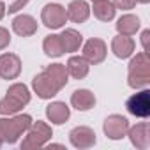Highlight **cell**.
<instances>
[{"label": "cell", "instance_id": "1", "mask_svg": "<svg viewBox=\"0 0 150 150\" xmlns=\"http://www.w3.org/2000/svg\"><path fill=\"white\" fill-rule=\"evenodd\" d=\"M69 81V74L64 64H51L46 65L42 72L32 80V88L39 99H51L55 97Z\"/></svg>", "mask_w": 150, "mask_h": 150}, {"label": "cell", "instance_id": "2", "mask_svg": "<svg viewBox=\"0 0 150 150\" xmlns=\"http://www.w3.org/2000/svg\"><path fill=\"white\" fill-rule=\"evenodd\" d=\"M32 125V117L23 115H7L6 118H0V139L2 143H16Z\"/></svg>", "mask_w": 150, "mask_h": 150}, {"label": "cell", "instance_id": "3", "mask_svg": "<svg viewBox=\"0 0 150 150\" xmlns=\"http://www.w3.org/2000/svg\"><path fill=\"white\" fill-rule=\"evenodd\" d=\"M148 83H150V58L146 51H139L129 62L127 85L134 90H139L145 88Z\"/></svg>", "mask_w": 150, "mask_h": 150}, {"label": "cell", "instance_id": "4", "mask_svg": "<svg viewBox=\"0 0 150 150\" xmlns=\"http://www.w3.org/2000/svg\"><path fill=\"white\" fill-rule=\"evenodd\" d=\"M30 103V90L23 83H14L7 88L4 99L0 101V115H16Z\"/></svg>", "mask_w": 150, "mask_h": 150}, {"label": "cell", "instance_id": "5", "mask_svg": "<svg viewBox=\"0 0 150 150\" xmlns=\"http://www.w3.org/2000/svg\"><path fill=\"white\" fill-rule=\"evenodd\" d=\"M51 136H53V131H51V127L46 122H42V120L32 122V125L27 131V136L21 141V150L46 146V143L51 139Z\"/></svg>", "mask_w": 150, "mask_h": 150}, {"label": "cell", "instance_id": "6", "mask_svg": "<svg viewBox=\"0 0 150 150\" xmlns=\"http://www.w3.org/2000/svg\"><path fill=\"white\" fill-rule=\"evenodd\" d=\"M125 110L138 118H148L150 117V90L141 88L138 94H132L125 101Z\"/></svg>", "mask_w": 150, "mask_h": 150}, {"label": "cell", "instance_id": "7", "mask_svg": "<svg viewBox=\"0 0 150 150\" xmlns=\"http://www.w3.org/2000/svg\"><path fill=\"white\" fill-rule=\"evenodd\" d=\"M41 21L50 30L62 28L65 25V21H67L65 7H62L60 4H46L42 7V11H41Z\"/></svg>", "mask_w": 150, "mask_h": 150}, {"label": "cell", "instance_id": "8", "mask_svg": "<svg viewBox=\"0 0 150 150\" xmlns=\"http://www.w3.org/2000/svg\"><path fill=\"white\" fill-rule=\"evenodd\" d=\"M108 55V48L106 42L99 37H92L83 44V58L90 64V65H97L101 62H104Z\"/></svg>", "mask_w": 150, "mask_h": 150}, {"label": "cell", "instance_id": "9", "mask_svg": "<svg viewBox=\"0 0 150 150\" xmlns=\"http://www.w3.org/2000/svg\"><path fill=\"white\" fill-rule=\"evenodd\" d=\"M69 141L74 148H80V150H85V148H90L96 145L97 138H96V132L94 129L87 127V125H78L74 127L71 132H69Z\"/></svg>", "mask_w": 150, "mask_h": 150}, {"label": "cell", "instance_id": "10", "mask_svg": "<svg viewBox=\"0 0 150 150\" xmlns=\"http://www.w3.org/2000/svg\"><path fill=\"white\" fill-rule=\"evenodd\" d=\"M127 129H129V120L122 115H110L104 124H103V131L104 134L110 138V139H122L125 134H127Z\"/></svg>", "mask_w": 150, "mask_h": 150}, {"label": "cell", "instance_id": "11", "mask_svg": "<svg viewBox=\"0 0 150 150\" xmlns=\"http://www.w3.org/2000/svg\"><path fill=\"white\" fill-rule=\"evenodd\" d=\"M21 72V60L14 53L0 55V78L2 80H16Z\"/></svg>", "mask_w": 150, "mask_h": 150}, {"label": "cell", "instance_id": "12", "mask_svg": "<svg viewBox=\"0 0 150 150\" xmlns=\"http://www.w3.org/2000/svg\"><path fill=\"white\" fill-rule=\"evenodd\" d=\"M132 146H136L138 150H146L150 146V132H148V122H139L132 127L127 129V134Z\"/></svg>", "mask_w": 150, "mask_h": 150}, {"label": "cell", "instance_id": "13", "mask_svg": "<svg viewBox=\"0 0 150 150\" xmlns=\"http://www.w3.org/2000/svg\"><path fill=\"white\" fill-rule=\"evenodd\" d=\"M65 14L72 23H85L90 16V6L87 0H72L65 9Z\"/></svg>", "mask_w": 150, "mask_h": 150}, {"label": "cell", "instance_id": "14", "mask_svg": "<svg viewBox=\"0 0 150 150\" xmlns=\"http://www.w3.org/2000/svg\"><path fill=\"white\" fill-rule=\"evenodd\" d=\"M134 48H136V42L131 35H117L113 37L111 41V51L117 58H129L132 53H134Z\"/></svg>", "mask_w": 150, "mask_h": 150}, {"label": "cell", "instance_id": "15", "mask_svg": "<svg viewBox=\"0 0 150 150\" xmlns=\"http://www.w3.org/2000/svg\"><path fill=\"white\" fill-rule=\"evenodd\" d=\"M46 117H48V120H50L51 124L62 125V124H65V122L69 120V117H71V108H69L65 103H62V101L50 103V104L46 106Z\"/></svg>", "mask_w": 150, "mask_h": 150}, {"label": "cell", "instance_id": "16", "mask_svg": "<svg viewBox=\"0 0 150 150\" xmlns=\"http://www.w3.org/2000/svg\"><path fill=\"white\" fill-rule=\"evenodd\" d=\"M13 30L21 37H30L37 32V21L30 14H18L13 20Z\"/></svg>", "mask_w": 150, "mask_h": 150}, {"label": "cell", "instance_id": "17", "mask_svg": "<svg viewBox=\"0 0 150 150\" xmlns=\"http://www.w3.org/2000/svg\"><path fill=\"white\" fill-rule=\"evenodd\" d=\"M67 74L69 76H72L74 80H83L87 78V74L90 71V64L83 58V55H74L67 60Z\"/></svg>", "mask_w": 150, "mask_h": 150}, {"label": "cell", "instance_id": "18", "mask_svg": "<svg viewBox=\"0 0 150 150\" xmlns=\"http://www.w3.org/2000/svg\"><path fill=\"white\" fill-rule=\"evenodd\" d=\"M71 104L78 111H88V110H92L96 106V96L87 88L74 90L72 96H71Z\"/></svg>", "mask_w": 150, "mask_h": 150}, {"label": "cell", "instance_id": "19", "mask_svg": "<svg viewBox=\"0 0 150 150\" xmlns=\"http://www.w3.org/2000/svg\"><path fill=\"white\" fill-rule=\"evenodd\" d=\"M60 39H62V46H64V51L65 53H74L78 51L80 46L83 44V35L74 30V28H65L62 34H58Z\"/></svg>", "mask_w": 150, "mask_h": 150}, {"label": "cell", "instance_id": "20", "mask_svg": "<svg viewBox=\"0 0 150 150\" xmlns=\"http://www.w3.org/2000/svg\"><path fill=\"white\" fill-rule=\"evenodd\" d=\"M117 32L120 34V35H134L138 30H139V27H141V21H139V18L138 16H134V14H124V16H120L118 20H117Z\"/></svg>", "mask_w": 150, "mask_h": 150}, {"label": "cell", "instance_id": "21", "mask_svg": "<svg viewBox=\"0 0 150 150\" xmlns=\"http://www.w3.org/2000/svg\"><path fill=\"white\" fill-rule=\"evenodd\" d=\"M90 11H94V16L99 21H111L115 18V6L110 0H94V6L90 7Z\"/></svg>", "mask_w": 150, "mask_h": 150}, {"label": "cell", "instance_id": "22", "mask_svg": "<svg viewBox=\"0 0 150 150\" xmlns=\"http://www.w3.org/2000/svg\"><path fill=\"white\" fill-rule=\"evenodd\" d=\"M42 50H44V53H46L48 57H51V58H58V57H62V55L65 53V51H64V46H62V39H60L58 34H50V35H46L44 41H42Z\"/></svg>", "mask_w": 150, "mask_h": 150}, {"label": "cell", "instance_id": "23", "mask_svg": "<svg viewBox=\"0 0 150 150\" xmlns=\"http://www.w3.org/2000/svg\"><path fill=\"white\" fill-rule=\"evenodd\" d=\"M136 4H138L136 0H113L115 9H122V11H129V9H132Z\"/></svg>", "mask_w": 150, "mask_h": 150}, {"label": "cell", "instance_id": "24", "mask_svg": "<svg viewBox=\"0 0 150 150\" xmlns=\"http://www.w3.org/2000/svg\"><path fill=\"white\" fill-rule=\"evenodd\" d=\"M11 44V34L7 28L0 27V50H6L7 46Z\"/></svg>", "mask_w": 150, "mask_h": 150}, {"label": "cell", "instance_id": "25", "mask_svg": "<svg viewBox=\"0 0 150 150\" xmlns=\"http://www.w3.org/2000/svg\"><path fill=\"white\" fill-rule=\"evenodd\" d=\"M30 2V0H14V2L9 6V9H7V13L9 14H14V13H18V11H21L27 4Z\"/></svg>", "mask_w": 150, "mask_h": 150}, {"label": "cell", "instance_id": "26", "mask_svg": "<svg viewBox=\"0 0 150 150\" xmlns=\"http://www.w3.org/2000/svg\"><path fill=\"white\" fill-rule=\"evenodd\" d=\"M148 39H150V30H143L141 32V46H143V51L148 53Z\"/></svg>", "mask_w": 150, "mask_h": 150}, {"label": "cell", "instance_id": "27", "mask_svg": "<svg viewBox=\"0 0 150 150\" xmlns=\"http://www.w3.org/2000/svg\"><path fill=\"white\" fill-rule=\"evenodd\" d=\"M6 13H7V7H6V4L2 2V0H0V20L6 16Z\"/></svg>", "mask_w": 150, "mask_h": 150}, {"label": "cell", "instance_id": "28", "mask_svg": "<svg viewBox=\"0 0 150 150\" xmlns=\"http://www.w3.org/2000/svg\"><path fill=\"white\" fill-rule=\"evenodd\" d=\"M136 2H139V4H148L150 0H136Z\"/></svg>", "mask_w": 150, "mask_h": 150}, {"label": "cell", "instance_id": "29", "mask_svg": "<svg viewBox=\"0 0 150 150\" xmlns=\"http://www.w3.org/2000/svg\"><path fill=\"white\" fill-rule=\"evenodd\" d=\"M2 145H4V143H2V139H0V148H2Z\"/></svg>", "mask_w": 150, "mask_h": 150}, {"label": "cell", "instance_id": "30", "mask_svg": "<svg viewBox=\"0 0 150 150\" xmlns=\"http://www.w3.org/2000/svg\"><path fill=\"white\" fill-rule=\"evenodd\" d=\"M92 2H94V0H92Z\"/></svg>", "mask_w": 150, "mask_h": 150}]
</instances>
